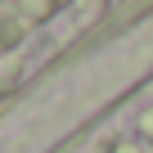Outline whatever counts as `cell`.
<instances>
[{
    "mask_svg": "<svg viewBox=\"0 0 153 153\" xmlns=\"http://www.w3.org/2000/svg\"><path fill=\"white\" fill-rule=\"evenodd\" d=\"M117 153H140V149H135V144H122V149H117Z\"/></svg>",
    "mask_w": 153,
    "mask_h": 153,
    "instance_id": "1",
    "label": "cell"
}]
</instances>
